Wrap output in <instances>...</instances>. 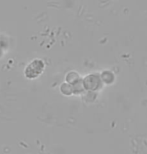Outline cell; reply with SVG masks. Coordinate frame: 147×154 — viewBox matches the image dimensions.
Instances as JSON below:
<instances>
[{"label": "cell", "mask_w": 147, "mask_h": 154, "mask_svg": "<svg viewBox=\"0 0 147 154\" xmlns=\"http://www.w3.org/2000/svg\"><path fill=\"white\" fill-rule=\"evenodd\" d=\"M44 68H45V64L43 62V60L34 59L26 66L25 70H24V75L28 79H35L43 73Z\"/></svg>", "instance_id": "cell-1"}, {"label": "cell", "mask_w": 147, "mask_h": 154, "mask_svg": "<svg viewBox=\"0 0 147 154\" xmlns=\"http://www.w3.org/2000/svg\"><path fill=\"white\" fill-rule=\"evenodd\" d=\"M60 90L63 94H66V95H70L71 93H73L72 86L70 84H68V83H63L60 87Z\"/></svg>", "instance_id": "cell-2"}]
</instances>
